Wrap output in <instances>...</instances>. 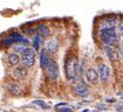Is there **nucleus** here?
<instances>
[{"label":"nucleus","mask_w":123,"mask_h":112,"mask_svg":"<svg viewBox=\"0 0 123 112\" xmlns=\"http://www.w3.org/2000/svg\"><path fill=\"white\" fill-rule=\"evenodd\" d=\"M77 69H79V65H77L76 57L75 56H68L66 58V62H65V73H66L67 79H69V81L76 79Z\"/></svg>","instance_id":"nucleus-1"},{"label":"nucleus","mask_w":123,"mask_h":112,"mask_svg":"<svg viewBox=\"0 0 123 112\" xmlns=\"http://www.w3.org/2000/svg\"><path fill=\"white\" fill-rule=\"evenodd\" d=\"M35 56H37V51L28 47V49L20 57V62L26 68H32L35 64Z\"/></svg>","instance_id":"nucleus-2"},{"label":"nucleus","mask_w":123,"mask_h":112,"mask_svg":"<svg viewBox=\"0 0 123 112\" xmlns=\"http://www.w3.org/2000/svg\"><path fill=\"white\" fill-rule=\"evenodd\" d=\"M101 39L105 45L116 43L117 41V34L114 28H102L101 29Z\"/></svg>","instance_id":"nucleus-3"},{"label":"nucleus","mask_w":123,"mask_h":112,"mask_svg":"<svg viewBox=\"0 0 123 112\" xmlns=\"http://www.w3.org/2000/svg\"><path fill=\"white\" fill-rule=\"evenodd\" d=\"M43 70L46 71V75H47V77L49 78V79H52V81H56L57 78H59L60 70H59V65H57V63L54 61V60H52Z\"/></svg>","instance_id":"nucleus-4"},{"label":"nucleus","mask_w":123,"mask_h":112,"mask_svg":"<svg viewBox=\"0 0 123 112\" xmlns=\"http://www.w3.org/2000/svg\"><path fill=\"white\" fill-rule=\"evenodd\" d=\"M105 53L107 56L109 57L110 61H118L120 60V51H118V47L116 43L111 45H105Z\"/></svg>","instance_id":"nucleus-5"},{"label":"nucleus","mask_w":123,"mask_h":112,"mask_svg":"<svg viewBox=\"0 0 123 112\" xmlns=\"http://www.w3.org/2000/svg\"><path fill=\"white\" fill-rule=\"evenodd\" d=\"M6 90L8 91V93H11L12 96H20L22 91V88L20 86L19 83L17 82H8L6 84Z\"/></svg>","instance_id":"nucleus-6"},{"label":"nucleus","mask_w":123,"mask_h":112,"mask_svg":"<svg viewBox=\"0 0 123 112\" xmlns=\"http://www.w3.org/2000/svg\"><path fill=\"white\" fill-rule=\"evenodd\" d=\"M74 92L76 93V96L82 97V98H86V97L89 96V90H88V88L86 86V84L82 83V82L76 83L75 85H74Z\"/></svg>","instance_id":"nucleus-7"},{"label":"nucleus","mask_w":123,"mask_h":112,"mask_svg":"<svg viewBox=\"0 0 123 112\" xmlns=\"http://www.w3.org/2000/svg\"><path fill=\"white\" fill-rule=\"evenodd\" d=\"M97 74H98V78H101V81L107 82L109 79V77H110V69H109V67L107 64L101 63L98 65V73Z\"/></svg>","instance_id":"nucleus-8"},{"label":"nucleus","mask_w":123,"mask_h":112,"mask_svg":"<svg viewBox=\"0 0 123 112\" xmlns=\"http://www.w3.org/2000/svg\"><path fill=\"white\" fill-rule=\"evenodd\" d=\"M86 79H87V82L89 84H97L98 79H100L97 71L95 69H93V68L87 69V71H86Z\"/></svg>","instance_id":"nucleus-9"},{"label":"nucleus","mask_w":123,"mask_h":112,"mask_svg":"<svg viewBox=\"0 0 123 112\" xmlns=\"http://www.w3.org/2000/svg\"><path fill=\"white\" fill-rule=\"evenodd\" d=\"M27 74H28V70H27V68L24 67V65L14 68L13 71H12V75H13V77H14L15 79H24V78L27 76Z\"/></svg>","instance_id":"nucleus-10"},{"label":"nucleus","mask_w":123,"mask_h":112,"mask_svg":"<svg viewBox=\"0 0 123 112\" xmlns=\"http://www.w3.org/2000/svg\"><path fill=\"white\" fill-rule=\"evenodd\" d=\"M50 61H52L50 54L48 53L46 49H42V50H41V53H40V65H41V68H42V69H45Z\"/></svg>","instance_id":"nucleus-11"},{"label":"nucleus","mask_w":123,"mask_h":112,"mask_svg":"<svg viewBox=\"0 0 123 112\" xmlns=\"http://www.w3.org/2000/svg\"><path fill=\"white\" fill-rule=\"evenodd\" d=\"M11 39L13 40V42H15V43H20V45H25V46H28L29 43V40L27 37H24L22 35H20V34H17V33H14V34H12L11 35Z\"/></svg>","instance_id":"nucleus-12"},{"label":"nucleus","mask_w":123,"mask_h":112,"mask_svg":"<svg viewBox=\"0 0 123 112\" xmlns=\"http://www.w3.org/2000/svg\"><path fill=\"white\" fill-rule=\"evenodd\" d=\"M7 62L11 67H17L20 63V56L17 53H10L7 54Z\"/></svg>","instance_id":"nucleus-13"},{"label":"nucleus","mask_w":123,"mask_h":112,"mask_svg":"<svg viewBox=\"0 0 123 112\" xmlns=\"http://www.w3.org/2000/svg\"><path fill=\"white\" fill-rule=\"evenodd\" d=\"M46 50H47L49 54H54L59 50V41L57 40H50L47 43V47H46Z\"/></svg>","instance_id":"nucleus-14"},{"label":"nucleus","mask_w":123,"mask_h":112,"mask_svg":"<svg viewBox=\"0 0 123 112\" xmlns=\"http://www.w3.org/2000/svg\"><path fill=\"white\" fill-rule=\"evenodd\" d=\"M37 33H38L39 36H47V35H49V28L47 25L41 23L37 27Z\"/></svg>","instance_id":"nucleus-15"},{"label":"nucleus","mask_w":123,"mask_h":112,"mask_svg":"<svg viewBox=\"0 0 123 112\" xmlns=\"http://www.w3.org/2000/svg\"><path fill=\"white\" fill-rule=\"evenodd\" d=\"M28 49V46H25V45H20V43H15L14 45V53L19 54V55H22L26 50Z\"/></svg>","instance_id":"nucleus-16"},{"label":"nucleus","mask_w":123,"mask_h":112,"mask_svg":"<svg viewBox=\"0 0 123 112\" xmlns=\"http://www.w3.org/2000/svg\"><path fill=\"white\" fill-rule=\"evenodd\" d=\"M102 27L103 28H114L115 27V20H114V19L104 20L103 23H102Z\"/></svg>","instance_id":"nucleus-17"},{"label":"nucleus","mask_w":123,"mask_h":112,"mask_svg":"<svg viewBox=\"0 0 123 112\" xmlns=\"http://www.w3.org/2000/svg\"><path fill=\"white\" fill-rule=\"evenodd\" d=\"M40 43H41V36H34V41H33V49L35 50V51H38L39 49H40Z\"/></svg>","instance_id":"nucleus-18"},{"label":"nucleus","mask_w":123,"mask_h":112,"mask_svg":"<svg viewBox=\"0 0 123 112\" xmlns=\"http://www.w3.org/2000/svg\"><path fill=\"white\" fill-rule=\"evenodd\" d=\"M1 43H2L4 46L10 47V46H12L14 42H13V40H12L11 37H5V39H1Z\"/></svg>","instance_id":"nucleus-19"},{"label":"nucleus","mask_w":123,"mask_h":112,"mask_svg":"<svg viewBox=\"0 0 123 112\" xmlns=\"http://www.w3.org/2000/svg\"><path fill=\"white\" fill-rule=\"evenodd\" d=\"M33 104H34V105H39V106L42 107V109H48V107H49L47 104H46L45 102H42V101H34Z\"/></svg>","instance_id":"nucleus-20"},{"label":"nucleus","mask_w":123,"mask_h":112,"mask_svg":"<svg viewBox=\"0 0 123 112\" xmlns=\"http://www.w3.org/2000/svg\"><path fill=\"white\" fill-rule=\"evenodd\" d=\"M56 110H57V112H73V109H70V107H67V105H66V106L57 107Z\"/></svg>","instance_id":"nucleus-21"},{"label":"nucleus","mask_w":123,"mask_h":112,"mask_svg":"<svg viewBox=\"0 0 123 112\" xmlns=\"http://www.w3.org/2000/svg\"><path fill=\"white\" fill-rule=\"evenodd\" d=\"M34 30H35L34 28H28V29H26V30H25V34H33V33H34Z\"/></svg>","instance_id":"nucleus-22"},{"label":"nucleus","mask_w":123,"mask_h":112,"mask_svg":"<svg viewBox=\"0 0 123 112\" xmlns=\"http://www.w3.org/2000/svg\"><path fill=\"white\" fill-rule=\"evenodd\" d=\"M118 29H120V34L123 33V20L120 21V26H118Z\"/></svg>","instance_id":"nucleus-23"},{"label":"nucleus","mask_w":123,"mask_h":112,"mask_svg":"<svg viewBox=\"0 0 123 112\" xmlns=\"http://www.w3.org/2000/svg\"><path fill=\"white\" fill-rule=\"evenodd\" d=\"M66 105H68L67 103H60V104H57L56 106H55V109H57V107H61V106H66Z\"/></svg>","instance_id":"nucleus-24"},{"label":"nucleus","mask_w":123,"mask_h":112,"mask_svg":"<svg viewBox=\"0 0 123 112\" xmlns=\"http://www.w3.org/2000/svg\"><path fill=\"white\" fill-rule=\"evenodd\" d=\"M82 112H89V111H88V110H83V111H82Z\"/></svg>","instance_id":"nucleus-25"},{"label":"nucleus","mask_w":123,"mask_h":112,"mask_svg":"<svg viewBox=\"0 0 123 112\" xmlns=\"http://www.w3.org/2000/svg\"><path fill=\"white\" fill-rule=\"evenodd\" d=\"M121 35H122V37H123V33H122V34H121Z\"/></svg>","instance_id":"nucleus-26"},{"label":"nucleus","mask_w":123,"mask_h":112,"mask_svg":"<svg viewBox=\"0 0 123 112\" xmlns=\"http://www.w3.org/2000/svg\"><path fill=\"white\" fill-rule=\"evenodd\" d=\"M95 112H98V111H95Z\"/></svg>","instance_id":"nucleus-27"}]
</instances>
